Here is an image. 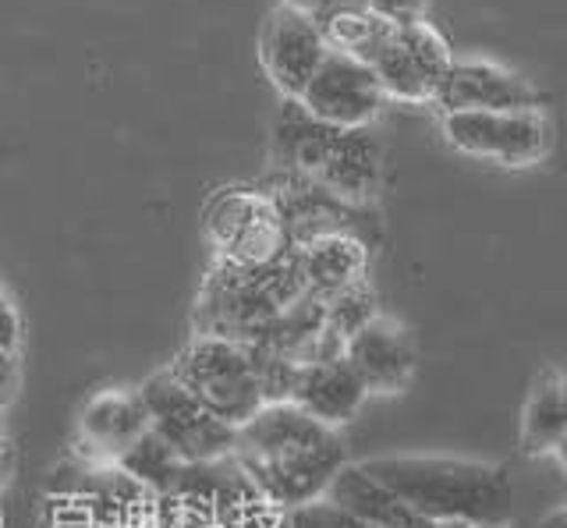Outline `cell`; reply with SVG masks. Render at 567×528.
<instances>
[{
	"mask_svg": "<svg viewBox=\"0 0 567 528\" xmlns=\"http://www.w3.org/2000/svg\"><path fill=\"white\" fill-rule=\"evenodd\" d=\"M230 457L266 500L288 510L323 500L337 472L348 465L341 436L291 401L262 404L238 429Z\"/></svg>",
	"mask_w": 567,
	"mask_h": 528,
	"instance_id": "cell-1",
	"label": "cell"
},
{
	"mask_svg": "<svg viewBox=\"0 0 567 528\" xmlns=\"http://www.w3.org/2000/svg\"><path fill=\"white\" fill-rule=\"evenodd\" d=\"M362 468L433 525H504L514 510V486L501 465L461 457H369Z\"/></svg>",
	"mask_w": 567,
	"mask_h": 528,
	"instance_id": "cell-2",
	"label": "cell"
},
{
	"mask_svg": "<svg viewBox=\"0 0 567 528\" xmlns=\"http://www.w3.org/2000/svg\"><path fill=\"white\" fill-rule=\"evenodd\" d=\"M171 373L182 380L209 415L241 429L262 408V391L248 348L224 338H199L177 355Z\"/></svg>",
	"mask_w": 567,
	"mask_h": 528,
	"instance_id": "cell-3",
	"label": "cell"
},
{
	"mask_svg": "<svg viewBox=\"0 0 567 528\" xmlns=\"http://www.w3.org/2000/svg\"><path fill=\"white\" fill-rule=\"evenodd\" d=\"M142 404H146L150 429L171 444L185 462H217L235 451L238 429H230L227 422L209 415L188 386L174 373H156L142 383L138 391Z\"/></svg>",
	"mask_w": 567,
	"mask_h": 528,
	"instance_id": "cell-4",
	"label": "cell"
},
{
	"mask_svg": "<svg viewBox=\"0 0 567 528\" xmlns=\"http://www.w3.org/2000/svg\"><path fill=\"white\" fill-rule=\"evenodd\" d=\"M447 143L468 156L504 167H528L549 149V125L543 111H468L443 114Z\"/></svg>",
	"mask_w": 567,
	"mask_h": 528,
	"instance_id": "cell-5",
	"label": "cell"
},
{
	"mask_svg": "<svg viewBox=\"0 0 567 528\" xmlns=\"http://www.w3.org/2000/svg\"><path fill=\"white\" fill-rule=\"evenodd\" d=\"M454 54L447 40L430 22L394 25L380 54L369 61L383 93L404 103H433L443 75L451 72Z\"/></svg>",
	"mask_w": 567,
	"mask_h": 528,
	"instance_id": "cell-6",
	"label": "cell"
},
{
	"mask_svg": "<svg viewBox=\"0 0 567 528\" xmlns=\"http://www.w3.org/2000/svg\"><path fill=\"white\" fill-rule=\"evenodd\" d=\"M298 103L323 125L369 128L372 117L383 111L386 93L365 61L348 58L341 50H327L323 64L316 68V75L301 90Z\"/></svg>",
	"mask_w": 567,
	"mask_h": 528,
	"instance_id": "cell-7",
	"label": "cell"
},
{
	"mask_svg": "<svg viewBox=\"0 0 567 528\" xmlns=\"http://www.w3.org/2000/svg\"><path fill=\"white\" fill-rule=\"evenodd\" d=\"M327 40L323 29L316 25L312 14L280 4L270 11V19L262 25L259 54L266 64V75L274 79V85L284 93V100H298L301 90L316 75V68L327 58Z\"/></svg>",
	"mask_w": 567,
	"mask_h": 528,
	"instance_id": "cell-8",
	"label": "cell"
},
{
	"mask_svg": "<svg viewBox=\"0 0 567 528\" xmlns=\"http://www.w3.org/2000/svg\"><path fill=\"white\" fill-rule=\"evenodd\" d=\"M433 103L443 114L468 111H539V93L493 61H454Z\"/></svg>",
	"mask_w": 567,
	"mask_h": 528,
	"instance_id": "cell-9",
	"label": "cell"
},
{
	"mask_svg": "<svg viewBox=\"0 0 567 528\" xmlns=\"http://www.w3.org/2000/svg\"><path fill=\"white\" fill-rule=\"evenodd\" d=\"M209 235L230 262H266L284 252L280 217L274 203L248 191H227L209 209Z\"/></svg>",
	"mask_w": 567,
	"mask_h": 528,
	"instance_id": "cell-10",
	"label": "cell"
},
{
	"mask_svg": "<svg viewBox=\"0 0 567 528\" xmlns=\"http://www.w3.org/2000/svg\"><path fill=\"white\" fill-rule=\"evenodd\" d=\"M344 359L369 394L404 391L415 373V344L408 341V333L398 323H386L380 315L344 341Z\"/></svg>",
	"mask_w": 567,
	"mask_h": 528,
	"instance_id": "cell-11",
	"label": "cell"
},
{
	"mask_svg": "<svg viewBox=\"0 0 567 528\" xmlns=\"http://www.w3.org/2000/svg\"><path fill=\"white\" fill-rule=\"evenodd\" d=\"M365 394H369L365 383L351 369V362L344 355H337V359L306 362L298 369L291 404H298L306 415L333 429L362 408Z\"/></svg>",
	"mask_w": 567,
	"mask_h": 528,
	"instance_id": "cell-12",
	"label": "cell"
},
{
	"mask_svg": "<svg viewBox=\"0 0 567 528\" xmlns=\"http://www.w3.org/2000/svg\"><path fill=\"white\" fill-rule=\"evenodd\" d=\"M150 433V415L146 404L138 394L128 391H103L82 408L79 418V436L85 451L100 457V462H121L124 451H132V444Z\"/></svg>",
	"mask_w": 567,
	"mask_h": 528,
	"instance_id": "cell-13",
	"label": "cell"
},
{
	"mask_svg": "<svg viewBox=\"0 0 567 528\" xmlns=\"http://www.w3.org/2000/svg\"><path fill=\"white\" fill-rule=\"evenodd\" d=\"M316 182L330 196L348 203H365L380 185V143L369 128H341L333 135L330 153Z\"/></svg>",
	"mask_w": 567,
	"mask_h": 528,
	"instance_id": "cell-14",
	"label": "cell"
},
{
	"mask_svg": "<svg viewBox=\"0 0 567 528\" xmlns=\"http://www.w3.org/2000/svg\"><path fill=\"white\" fill-rule=\"evenodd\" d=\"M327 500L372 528H436L433 521L415 515L398 493L372 479L362 465H344L337 472V479L327 489Z\"/></svg>",
	"mask_w": 567,
	"mask_h": 528,
	"instance_id": "cell-15",
	"label": "cell"
},
{
	"mask_svg": "<svg viewBox=\"0 0 567 528\" xmlns=\"http://www.w3.org/2000/svg\"><path fill=\"white\" fill-rule=\"evenodd\" d=\"M301 277H306V291L319 302H327L330 294L344 291L354 280H362L365 267V249L362 241H354L348 235H319L306 241L298 249Z\"/></svg>",
	"mask_w": 567,
	"mask_h": 528,
	"instance_id": "cell-16",
	"label": "cell"
},
{
	"mask_svg": "<svg viewBox=\"0 0 567 528\" xmlns=\"http://www.w3.org/2000/svg\"><path fill=\"white\" fill-rule=\"evenodd\" d=\"M337 132L341 128L323 125V121L312 117L298 100H284V107L277 111V121H274V156L284 167L316 178Z\"/></svg>",
	"mask_w": 567,
	"mask_h": 528,
	"instance_id": "cell-17",
	"label": "cell"
},
{
	"mask_svg": "<svg viewBox=\"0 0 567 528\" xmlns=\"http://www.w3.org/2000/svg\"><path fill=\"white\" fill-rule=\"evenodd\" d=\"M567 439V397L564 380H543L532 391L522 418V451L539 457L554 454Z\"/></svg>",
	"mask_w": 567,
	"mask_h": 528,
	"instance_id": "cell-18",
	"label": "cell"
},
{
	"mask_svg": "<svg viewBox=\"0 0 567 528\" xmlns=\"http://www.w3.org/2000/svg\"><path fill=\"white\" fill-rule=\"evenodd\" d=\"M188 462L182 454H177L171 444H164L153 429L150 433H142L135 444H132V451H124L121 454V462H117V468L128 475L132 483H138V486H146L150 493H164V497H171L174 493V486H177V479H182V468H185Z\"/></svg>",
	"mask_w": 567,
	"mask_h": 528,
	"instance_id": "cell-19",
	"label": "cell"
},
{
	"mask_svg": "<svg viewBox=\"0 0 567 528\" xmlns=\"http://www.w3.org/2000/svg\"><path fill=\"white\" fill-rule=\"evenodd\" d=\"M323 29V40L330 50H341L348 58H359V61H372L380 54V46L390 37V25L380 14H372L369 8H348V11H337L330 19L316 22Z\"/></svg>",
	"mask_w": 567,
	"mask_h": 528,
	"instance_id": "cell-20",
	"label": "cell"
},
{
	"mask_svg": "<svg viewBox=\"0 0 567 528\" xmlns=\"http://www.w3.org/2000/svg\"><path fill=\"white\" fill-rule=\"evenodd\" d=\"M323 309H327V327L341 341H348L351 333H359L365 323L377 320V302H372V291L365 288V280H354L344 291L330 294Z\"/></svg>",
	"mask_w": 567,
	"mask_h": 528,
	"instance_id": "cell-21",
	"label": "cell"
},
{
	"mask_svg": "<svg viewBox=\"0 0 567 528\" xmlns=\"http://www.w3.org/2000/svg\"><path fill=\"white\" fill-rule=\"evenodd\" d=\"M288 528H372L359 518H351L348 510H341L337 504L323 500H312V504H301L291 510Z\"/></svg>",
	"mask_w": 567,
	"mask_h": 528,
	"instance_id": "cell-22",
	"label": "cell"
},
{
	"mask_svg": "<svg viewBox=\"0 0 567 528\" xmlns=\"http://www.w3.org/2000/svg\"><path fill=\"white\" fill-rule=\"evenodd\" d=\"M372 14H380L390 25L425 22V0H365Z\"/></svg>",
	"mask_w": 567,
	"mask_h": 528,
	"instance_id": "cell-23",
	"label": "cell"
},
{
	"mask_svg": "<svg viewBox=\"0 0 567 528\" xmlns=\"http://www.w3.org/2000/svg\"><path fill=\"white\" fill-rule=\"evenodd\" d=\"M284 4L312 14L316 22H323V19H330V14L348 11V8H369L365 0H284Z\"/></svg>",
	"mask_w": 567,
	"mask_h": 528,
	"instance_id": "cell-24",
	"label": "cell"
},
{
	"mask_svg": "<svg viewBox=\"0 0 567 528\" xmlns=\"http://www.w3.org/2000/svg\"><path fill=\"white\" fill-rule=\"evenodd\" d=\"M18 386V365H14V351H4L0 348V408L11 401Z\"/></svg>",
	"mask_w": 567,
	"mask_h": 528,
	"instance_id": "cell-25",
	"label": "cell"
},
{
	"mask_svg": "<svg viewBox=\"0 0 567 528\" xmlns=\"http://www.w3.org/2000/svg\"><path fill=\"white\" fill-rule=\"evenodd\" d=\"M539 528H567V510H554V515L539 521Z\"/></svg>",
	"mask_w": 567,
	"mask_h": 528,
	"instance_id": "cell-26",
	"label": "cell"
},
{
	"mask_svg": "<svg viewBox=\"0 0 567 528\" xmlns=\"http://www.w3.org/2000/svg\"><path fill=\"white\" fill-rule=\"evenodd\" d=\"M554 454L560 457V462H564V468H567V439H564V444H560V447H557Z\"/></svg>",
	"mask_w": 567,
	"mask_h": 528,
	"instance_id": "cell-27",
	"label": "cell"
},
{
	"mask_svg": "<svg viewBox=\"0 0 567 528\" xmlns=\"http://www.w3.org/2000/svg\"><path fill=\"white\" fill-rule=\"evenodd\" d=\"M483 528H504V525H483Z\"/></svg>",
	"mask_w": 567,
	"mask_h": 528,
	"instance_id": "cell-28",
	"label": "cell"
},
{
	"mask_svg": "<svg viewBox=\"0 0 567 528\" xmlns=\"http://www.w3.org/2000/svg\"><path fill=\"white\" fill-rule=\"evenodd\" d=\"M564 397H567V380H564Z\"/></svg>",
	"mask_w": 567,
	"mask_h": 528,
	"instance_id": "cell-29",
	"label": "cell"
}]
</instances>
